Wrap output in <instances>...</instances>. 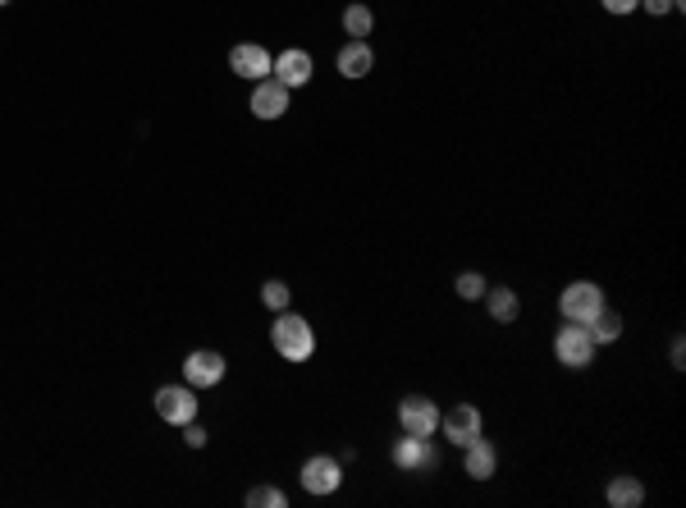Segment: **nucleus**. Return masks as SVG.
<instances>
[{"label": "nucleus", "mask_w": 686, "mask_h": 508, "mask_svg": "<svg viewBox=\"0 0 686 508\" xmlns=\"http://www.w3.org/2000/svg\"><path fill=\"white\" fill-rule=\"evenodd\" d=\"M270 344H275V353L284 357V362H307V357L316 353V330H311L307 316L284 307V312L275 316V325H270Z\"/></svg>", "instance_id": "nucleus-1"}, {"label": "nucleus", "mask_w": 686, "mask_h": 508, "mask_svg": "<svg viewBox=\"0 0 686 508\" xmlns=\"http://www.w3.org/2000/svg\"><path fill=\"white\" fill-rule=\"evenodd\" d=\"M334 65H339L343 78H366L371 69H376V51H371V42H343L339 55H334Z\"/></svg>", "instance_id": "nucleus-14"}, {"label": "nucleus", "mask_w": 686, "mask_h": 508, "mask_svg": "<svg viewBox=\"0 0 686 508\" xmlns=\"http://www.w3.org/2000/svg\"><path fill=\"white\" fill-rule=\"evenodd\" d=\"M270 65H275V55H270L261 42H238L234 51H229V69H234L238 78H247V83L270 78Z\"/></svg>", "instance_id": "nucleus-9"}, {"label": "nucleus", "mask_w": 686, "mask_h": 508, "mask_svg": "<svg viewBox=\"0 0 686 508\" xmlns=\"http://www.w3.org/2000/svg\"><path fill=\"white\" fill-rule=\"evenodd\" d=\"M289 298H293V293H289V284H284V280H266V284H261V303H266L270 312H284V307H289Z\"/></svg>", "instance_id": "nucleus-21"}, {"label": "nucleus", "mask_w": 686, "mask_h": 508, "mask_svg": "<svg viewBox=\"0 0 686 508\" xmlns=\"http://www.w3.org/2000/svg\"><path fill=\"white\" fill-rule=\"evenodd\" d=\"M156 417L161 422H170V426H188V422H197V394H193V385H161L156 390Z\"/></svg>", "instance_id": "nucleus-5"}, {"label": "nucleus", "mask_w": 686, "mask_h": 508, "mask_svg": "<svg viewBox=\"0 0 686 508\" xmlns=\"http://www.w3.org/2000/svg\"><path fill=\"white\" fill-rule=\"evenodd\" d=\"M371 28H376V14L366 10V5H348V10H343V33H348V37L366 42V37H371Z\"/></svg>", "instance_id": "nucleus-18"}, {"label": "nucleus", "mask_w": 686, "mask_h": 508, "mask_svg": "<svg viewBox=\"0 0 686 508\" xmlns=\"http://www.w3.org/2000/svg\"><path fill=\"white\" fill-rule=\"evenodd\" d=\"M389 458H394V467H403V472H430V467L440 463V458H435V449H430V440H421V435L398 440Z\"/></svg>", "instance_id": "nucleus-13"}, {"label": "nucleus", "mask_w": 686, "mask_h": 508, "mask_svg": "<svg viewBox=\"0 0 686 508\" xmlns=\"http://www.w3.org/2000/svg\"><path fill=\"white\" fill-rule=\"evenodd\" d=\"M243 499H247V508H284V504H289V495H284V490H275V486H252Z\"/></svg>", "instance_id": "nucleus-19"}, {"label": "nucleus", "mask_w": 686, "mask_h": 508, "mask_svg": "<svg viewBox=\"0 0 686 508\" xmlns=\"http://www.w3.org/2000/svg\"><path fill=\"white\" fill-rule=\"evenodd\" d=\"M247 110L257 119H279L284 110H289V87L275 83V78H261V83H252V101H247Z\"/></svg>", "instance_id": "nucleus-11"}, {"label": "nucleus", "mask_w": 686, "mask_h": 508, "mask_svg": "<svg viewBox=\"0 0 686 508\" xmlns=\"http://www.w3.org/2000/svg\"><path fill=\"white\" fill-rule=\"evenodd\" d=\"M0 5H10V0H0Z\"/></svg>", "instance_id": "nucleus-27"}, {"label": "nucleus", "mask_w": 686, "mask_h": 508, "mask_svg": "<svg viewBox=\"0 0 686 508\" xmlns=\"http://www.w3.org/2000/svg\"><path fill=\"white\" fill-rule=\"evenodd\" d=\"M183 440H188V449H206V431H202L197 422L183 426Z\"/></svg>", "instance_id": "nucleus-22"}, {"label": "nucleus", "mask_w": 686, "mask_h": 508, "mask_svg": "<svg viewBox=\"0 0 686 508\" xmlns=\"http://www.w3.org/2000/svg\"><path fill=\"white\" fill-rule=\"evenodd\" d=\"M462 472L472 476V481H490L499 472V449L485 435H476L472 444H462Z\"/></svg>", "instance_id": "nucleus-12"}, {"label": "nucleus", "mask_w": 686, "mask_h": 508, "mask_svg": "<svg viewBox=\"0 0 686 508\" xmlns=\"http://www.w3.org/2000/svg\"><path fill=\"white\" fill-rule=\"evenodd\" d=\"M641 10H650V14H673L677 5H673V0H641Z\"/></svg>", "instance_id": "nucleus-24"}, {"label": "nucleus", "mask_w": 686, "mask_h": 508, "mask_svg": "<svg viewBox=\"0 0 686 508\" xmlns=\"http://www.w3.org/2000/svg\"><path fill=\"white\" fill-rule=\"evenodd\" d=\"M673 367H677V371L686 367V344H682V339H673Z\"/></svg>", "instance_id": "nucleus-25"}, {"label": "nucleus", "mask_w": 686, "mask_h": 508, "mask_svg": "<svg viewBox=\"0 0 686 508\" xmlns=\"http://www.w3.org/2000/svg\"><path fill=\"white\" fill-rule=\"evenodd\" d=\"M343 486V463L330 454H316L302 463V490L307 495H334Z\"/></svg>", "instance_id": "nucleus-8"}, {"label": "nucleus", "mask_w": 686, "mask_h": 508, "mask_svg": "<svg viewBox=\"0 0 686 508\" xmlns=\"http://www.w3.org/2000/svg\"><path fill=\"white\" fill-rule=\"evenodd\" d=\"M604 499H609V508H641L645 504V486H641V476H613L609 490H604Z\"/></svg>", "instance_id": "nucleus-15"}, {"label": "nucleus", "mask_w": 686, "mask_h": 508, "mask_svg": "<svg viewBox=\"0 0 686 508\" xmlns=\"http://www.w3.org/2000/svg\"><path fill=\"white\" fill-rule=\"evenodd\" d=\"M554 357L568 371H586L590 362H595V339H590L586 325H577V321L563 325V330L554 335Z\"/></svg>", "instance_id": "nucleus-3"}, {"label": "nucleus", "mask_w": 686, "mask_h": 508, "mask_svg": "<svg viewBox=\"0 0 686 508\" xmlns=\"http://www.w3.org/2000/svg\"><path fill=\"white\" fill-rule=\"evenodd\" d=\"M485 307H490V316L494 321H517V312H522V298H517L508 284H499V289H485V298H481Z\"/></svg>", "instance_id": "nucleus-16"}, {"label": "nucleus", "mask_w": 686, "mask_h": 508, "mask_svg": "<svg viewBox=\"0 0 686 508\" xmlns=\"http://www.w3.org/2000/svg\"><path fill=\"white\" fill-rule=\"evenodd\" d=\"M453 289H458V298H462V303H476V298H485V289H490V284H485V275H476V271H462Z\"/></svg>", "instance_id": "nucleus-20"}, {"label": "nucleus", "mask_w": 686, "mask_h": 508, "mask_svg": "<svg viewBox=\"0 0 686 508\" xmlns=\"http://www.w3.org/2000/svg\"><path fill=\"white\" fill-rule=\"evenodd\" d=\"M229 371V362L215 348H193V353L183 357V380L193 385V390H211V385H220Z\"/></svg>", "instance_id": "nucleus-6"}, {"label": "nucleus", "mask_w": 686, "mask_h": 508, "mask_svg": "<svg viewBox=\"0 0 686 508\" xmlns=\"http://www.w3.org/2000/svg\"><path fill=\"white\" fill-rule=\"evenodd\" d=\"M600 5L609 14H636V10H641V0H600Z\"/></svg>", "instance_id": "nucleus-23"}, {"label": "nucleus", "mask_w": 686, "mask_h": 508, "mask_svg": "<svg viewBox=\"0 0 686 508\" xmlns=\"http://www.w3.org/2000/svg\"><path fill=\"white\" fill-rule=\"evenodd\" d=\"M398 426H403V435L430 440V435L440 431V403L426 399V394H408V399L398 403Z\"/></svg>", "instance_id": "nucleus-4"}, {"label": "nucleus", "mask_w": 686, "mask_h": 508, "mask_svg": "<svg viewBox=\"0 0 686 508\" xmlns=\"http://www.w3.org/2000/svg\"><path fill=\"white\" fill-rule=\"evenodd\" d=\"M311 74H316V60H311L307 51H298V46H289V51L275 55V65H270V78L275 83H284L293 92V87H307Z\"/></svg>", "instance_id": "nucleus-10"}, {"label": "nucleus", "mask_w": 686, "mask_h": 508, "mask_svg": "<svg viewBox=\"0 0 686 508\" xmlns=\"http://www.w3.org/2000/svg\"><path fill=\"white\" fill-rule=\"evenodd\" d=\"M481 426H485V417H481V408L476 403H453L449 412L440 417V431H444V440L449 444H472L476 435H481Z\"/></svg>", "instance_id": "nucleus-7"}, {"label": "nucleus", "mask_w": 686, "mask_h": 508, "mask_svg": "<svg viewBox=\"0 0 686 508\" xmlns=\"http://www.w3.org/2000/svg\"><path fill=\"white\" fill-rule=\"evenodd\" d=\"M586 330H590V339H595V348H604V344H618V339H622V316L604 307V312L595 316V321H590Z\"/></svg>", "instance_id": "nucleus-17"}, {"label": "nucleus", "mask_w": 686, "mask_h": 508, "mask_svg": "<svg viewBox=\"0 0 686 508\" xmlns=\"http://www.w3.org/2000/svg\"><path fill=\"white\" fill-rule=\"evenodd\" d=\"M673 5H677V10H682V5H686V0H673Z\"/></svg>", "instance_id": "nucleus-26"}, {"label": "nucleus", "mask_w": 686, "mask_h": 508, "mask_svg": "<svg viewBox=\"0 0 686 508\" xmlns=\"http://www.w3.org/2000/svg\"><path fill=\"white\" fill-rule=\"evenodd\" d=\"M558 312H563V321L590 325L595 316L604 312V289L595 280H572L568 289L558 293Z\"/></svg>", "instance_id": "nucleus-2"}]
</instances>
